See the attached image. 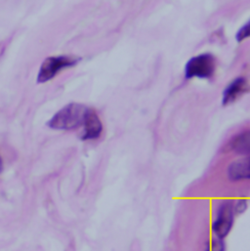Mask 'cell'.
I'll return each mask as SVG.
<instances>
[{
  "label": "cell",
  "instance_id": "obj_1",
  "mask_svg": "<svg viewBox=\"0 0 250 251\" xmlns=\"http://www.w3.org/2000/svg\"><path fill=\"white\" fill-rule=\"evenodd\" d=\"M88 108L81 104L72 103L61 109L48 122L54 130H75L81 127Z\"/></svg>",
  "mask_w": 250,
  "mask_h": 251
},
{
  "label": "cell",
  "instance_id": "obj_2",
  "mask_svg": "<svg viewBox=\"0 0 250 251\" xmlns=\"http://www.w3.org/2000/svg\"><path fill=\"white\" fill-rule=\"evenodd\" d=\"M235 215L234 202L226 201L219 205L216 218L211 226V230L216 238L224 240L230 234L234 226Z\"/></svg>",
  "mask_w": 250,
  "mask_h": 251
},
{
  "label": "cell",
  "instance_id": "obj_3",
  "mask_svg": "<svg viewBox=\"0 0 250 251\" xmlns=\"http://www.w3.org/2000/svg\"><path fill=\"white\" fill-rule=\"evenodd\" d=\"M77 62V59L69 56H59V57H49L41 65L37 81L39 83H44L51 80L59 72L65 68L72 67Z\"/></svg>",
  "mask_w": 250,
  "mask_h": 251
},
{
  "label": "cell",
  "instance_id": "obj_4",
  "mask_svg": "<svg viewBox=\"0 0 250 251\" xmlns=\"http://www.w3.org/2000/svg\"><path fill=\"white\" fill-rule=\"evenodd\" d=\"M215 71V60L210 54L199 55L191 59L186 66V75L189 78H208Z\"/></svg>",
  "mask_w": 250,
  "mask_h": 251
},
{
  "label": "cell",
  "instance_id": "obj_5",
  "mask_svg": "<svg viewBox=\"0 0 250 251\" xmlns=\"http://www.w3.org/2000/svg\"><path fill=\"white\" fill-rule=\"evenodd\" d=\"M82 133L81 140L83 141H92L100 138L103 132V124L97 115V113L88 108L83 124H82Z\"/></svg>",
  "mask_w": 250,
  "mask_h": 251
},
{
  "label": "cell",
  "instance_id": "obj_6",
  "mask_svg": "<svg viewBox=\"0 0 250 251\" xmlns=\"http://www.w3.org/2000/svg\"><path fill=\"white\" fill-rule=\"evenodd\" d=\"M250 158H242L231 162L227 169V175L233 182H242L250 178Z\"/></svg>",
  "mask_w": 250,
  "mask_h": 251
},
{
  "label": "cell",
  "instance_id": "obj_7",
  "mask_svg": "<svg viewBox=\"0 0 250 251\" xmlns=\"http://www.w3.org/2000/svg\"><path fill=\"white\" fill-rule=\"evenodd\" d=\"M248 91V83L244 78L234 80L225 90L223 95V105L228 106L236 102L244 93Z\"/></svg>",
  "mask_w": 250,
  "mask_h": 251
},
{
  "label": "cell",
  "instance_id": "obj_8",
  "mask_svg": "<svg viewBox=\"0 0 250 251\" xmlns=\"http://www.w3.org/2000/svg\"><path fill=\"white\" fill-rule=\"evenodd\" d=\"M250 142L249 131L243 132L232 139L229 144V150L239 154L248 155L250 153Z\"/></svg>",
  "mask_w": 250,
  "mask_h": 251
},
{
  "label": "cell",
  "instance_id": "obj_9",
  "mask_svg": "<svg viewBox=\"0 0 250 251\" xmlns=\"http://www.w3.org/2000/svg\"><path fill=\"white\" fill-rule=\"evenodd\" d=\"M205 251H226V246L223 240L215 238L210 240L206 244V250Z\"/></svg>",
  "mask_w": 250,
  "mask_h": 251
},
{
  "label": "cell",
  "instance_id": "obj_10",
  "mask_svg": "<svg viewBox=\"0 0 250 251\" xmlns=\"http://www.w3.org/2000/svg\"><path fill=\"white\" fill-rule=\"evenodd\" d=\"M249 207V201L246 199H240L239 201H236V203H234V211L235 214H243L247 211Z\"/></svg>",
  "mask_w": 250,
  "mask_h": 251
},
{
  "label": "cell",
  "instance_id": "obj_11",
  "mask_svg": "<svg viewBox=\"0 0 250 251\" xmlns=\"http://www.w3.org/2000/svg\"><path fill=\"white\" fill-rule=\"evenodd\" d=\"M249 36V25H247L244 28L241 29V31L238 34V39L241 41Z\"/></svg>",
  "mask_w": 250,
  "mask_h": 251
},
{
  "label": "cell",
  "instance_id": "obj_12",
  "mask_svg": "<svg viewBox=\"0 0 250 251\" xmlns=\"http://www.w3.org/2000/svg\"><path fill=\"white\" fill-rule=\"evenodd\" d=\"M2 170H3V161H2V159L0 157V173L2 172Z\"/></svg>",
  "mask_w": 250,
  "mask_h": 251
}]
</instances>
